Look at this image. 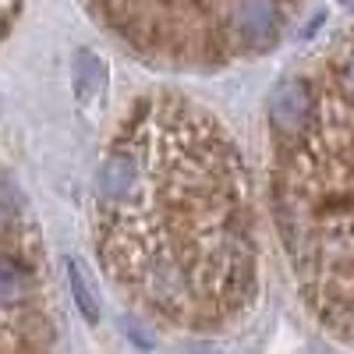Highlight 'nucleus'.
Wrapping results in <instances>:
<instances>
[{"mask_svg":"<svg viewBox=\"0 0 354 354\" xmlns=\"http://www.w3.org/2000/svg\"><path fill=\"white\" fill-rule=\"evenodd\" d=\"M68 283H71V294H75V305H78V312H82L88 322H100V301H96L93 287L85 283V277H82V266H78L75 259H68Z\"/></svg>","mask_w":354,"mask_h":354,"instance_id":"nucleus-4","label":"nucleus"},{"mask_svg":"<svg viewBox=\"0 0 354 354\" xmlns=\"http://www.w3.org/2000/svg\"><path fill=\"white\" fill-rule=\"evenodd\" d=\"M280 28V0H223L220 4V28L238 46H266L273 43Z\"/></svg>","mask_w":354,"mask_h":354,"instance_id":"nucleus-1","label":"nucleus"},{"mask_svg":"<svg viewBox=\"0 0 354 354\" xmlns=\"http://www.w3.org/2000/svg\"><path fill=\"white\" fill-rule=\"evenodd\" d=\"M315 113V100L301 78H283L270 93V121L280 135H298L308 128Z\"/></svg>","mask_w":354,"mask_h":354,"instance_id":"nucleus-2","label":"nucleus"},{"mask_svg":"<svg viewBox=\"0 0 354 354\" xmlns=\"http://www.w3.org/2000/svg\"><path fill=\"white\" fill-rule=\"evenodd\" d=\"M25 283H28L25 266L15 262V259H8V255H0V305L18 301L21 294H25Z\"/></svg>","mask_w":354,"mask_h":354,"instance_id":"nucleus-5","label":"nucleus"},{"mask_svg":"<svg viewBox=\"0 0 354 354\" xmlns=\"http://www.w3.org/2000/svg\"><path fill=\"white\" fill-rule=\"evenodd\" d=\"M71 82H75V100L78 106H96L106 96V64L96 50H78L71 64Z\"/></svg>","mask_w":354,"mask_h":354,"instance_id":"nucleus-3","label":"nucleus"},{"mask_svg":"<svg viewBox=\"0 0 354 354\" xmlns=\"http://www.w3.org/2000/svg\"><path fill=\"white\" fill-rule=\"evenodd\" d=\"M340 78H344V88L347 93H354V53L344 61V71H340Z\"/></svg>","mask_w":354,"mask_h":354,"instance_id":"nucleus-6","label":"nucleus"},{"mask_svg":"<svg viewBox=\"0 0 354 354\" xmlns=\"http://www.w3.org/2000/svg\"><path fill=\"white\" fill-rule=\"evenodd\" d=\"M340 4H344V8H354V0H340Z\"/></svg>","mask_w":354,"mask_h":354,"instance_id":"nucleus-7","label":"nucleus"}]
</instances>
